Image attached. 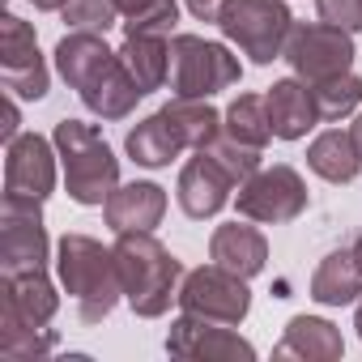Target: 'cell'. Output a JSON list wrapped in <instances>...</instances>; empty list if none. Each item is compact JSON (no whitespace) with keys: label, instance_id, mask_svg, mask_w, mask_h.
<instances>
[{"label":"cell","instance_id":"e575fe53","mask_svg":"<svg viewBox=\"0 0 362 362\" xmlns=\"http://www.w3.org/2000/svg\"><path fill=\"white\" fill-rule=\"evenodd\" d=\"M26 5H35L39 13H60V9L69 5V0H26Z\"/></svg>","mask_w":362,"mask_h":362},{"label":"cell","instance_id":"836d02e7","mask_svg":"<svg viewBox=\"0 0 362 362\" xmlns=\"http://www.w3.org/2000/svg\"><path fill=\"white\" fill-rule=\"evenodd\" d=\"M153 5H162V0H115L119 18H141V13H145V9H153Z\"/></svg>","mask_w":362,"mask_h":362},{"label":"cell","instance_id":"cb8c5ba5","mask_svg":"<svg viewBox=\"0 0 362 362\" xmlns=\"http://www.w3.org/2000/svg\"><path fill=\"white\" fill-rule=\"evenodd\" d=\"M162 115L175 128V136L184 141V149H192V153L197 149H209L222 136V119H226L209 98H170L162 107Z\"/></svg>","mask_w":362,"mask_h":362},{"label":"cell","instance_id":"d590c367","mask_svg":"<svg viewBox=\"0 0 362 362\" xmlns=\"http://www.w3.org/2000/svg\"><path fill=\"white\" fill-rule=\"evenodd\" d=\"M349 132H354V141H358V153H362V107H358V115H354V124H349Z\"/></svg>","mask_w":362,"mask_h":362},{"label":"cell","instance_id":"7c38bea8","mask_svg":"<svg viewBox=\"0 0 362 362\" xmlns=\"http://www.w3.org/2000/svg\"><path fill=\"white\" fill-rule=\"evenodd\" d=\"M239 188V179L209 153V149H197L184 166H179V184H175V201L192 222H205V218H218L226 205H230V192Z\"/></svg>","mask_w":362,"mask_h":362},{"label":"cell","instance_id":"484cf974","mask_svg":"<svg viewBox=\"0 0 362 362\" xmlns=\"http://www.w3.org/2000/svg\"><path fill=\"white\" fill-rule=\"evenodd\" d=\"M56 345H60V337L52 328L22 320L13 307H0V358H9V362H35V358H47Z\"/></svg>","mask_w":362,"mask_h":362},{"label":"cell","instance_id":"e0dca14e","mask_svg":"<svg viewBox=\"0 0 362 362\" xmlns=\"http://www.w3.org/2000/svg\"><path fill=\"white\" fill-rule=\"evenodd\" d=\"M209 260L252 281V277L264 273V264H269V239H264L256 226H247V222H226V226H218L214 239H209Z\"/></svg>","mask_w":362,"mask_h":362},{"label":"cell","instance_id":"8d00e7d4","mask_svg":"<svg viewBox=\"0 0 362 362\" xmlns=\"http://www.w3.org/2000/svg\"><path fill=\"white\" fill-rule=\"evenodd\" d=\"M354 328H358V341H362V303H358V311H354Z\"/></svg>","mask_w":362,"mask_h":362},{"label":"cell","instance_id":"8fae6325","mask_svg":"<svg viewBox=\"0 0 362 362\" xmlns=\"http://www.w3.org/2000/svg\"><path fill=\"white\" fill-rule=\"evenodd\" d=\"M166 354L170 358H188V362H252L256 345L235 332V324H218L205 315H179L166 332Z\"/></svg>","mask_w":362,"mask_h":362},{"label":"cell","instance_id":"6da1fadb","mask_svg":"<svg viewBox=\"0 0 362 362\" xmlns=\"http://www.w3.org/2000/svg\"><path fill=\"white\" fill-rule=\"evenodd\" d=\"M115 264H119V286L124 303L141 320H158L179 303V281L184 264L170 256L166 243L153 239V230H124L115 235Z\"/></svg>","mask_w":362,"mask_h":362},{"label":"cell","instance_id":"3957f363","mask_svg":"<svg viewBox=\"0 0 362 362\" xmlns=\"http://www.w3.org/2000/svg\"><path fill=\"white\" fill-rule=\"evenodd\" d=\"M52 141H56V153H60V166H64L69 201H77L86 209L107 205V197L119 188V158L103 141V132L86 119H60Z\"/></svg>","mask_w":362,"mask_h":362},{"label":"cell","instance_id":"277c9868","mask_svg":"<svg viewBox=\"0 0 362 362\" xmlns=\"http://www.w3.org/2000/svg\"><path fill=\"white\" fill-rule=\"evenodd\" d=\"M243 64L226 43L201 39V35H170V98H214L230 86H239Z\"/></svg>","mask_w":362,"mask_h":362},{"label":"cell","instance_id":"52a82bcc","mask_svg":"<svg viewBox=\"0 0 362 362\" xmlns=\"http://www.w3.org/2000/svg\"><path fill=\"white\" fill-rule=\"evenodd\" d=\"M354 56H358V47H354L349 30H341L332 22H294L281 60L294 69V77H303L307 86H315L324 77L349 73Z\"/></svg>","mask_w":362,"mask_h":362},{"label":"cell","instance_id":"5b68a950","mask_svg":"<svg viewBox=\"0 0 362 362\" xmlns=\"http://www.w3.org/2000/svg\"><path fill=\"white\" fill-rule=\"evenodd\" d=\"M218 30L235 43L252 64H273L286 56V39L294 30V13L286 0H230Z\"/></svg>","mask_w":362,"mask_h":362},{"label":"cell","instance_id":"9c48e42d","mask_svg":"<svg viewBox=\"0 0 362 362\" xmlns=\"http://www.w3.org/2000/svg\"><path fill=\"white\" fill-rule=\"evenodd\" d=\"M52 239L43 226V201L5 192L0 205V273H26L47 269Z\"/></svg>","mask_w":362,"mask_h":362},{"label":"cell","instance_id":"83f0119b","mask_svg":"<svg viewBox=\"0 0 362 362\" xmlns=\"http://www.w3.org/2000/svg\"><path fill=\"white\" fill-rule=\"evenodd\" d=\"M315 94V107H320V119L324 124H337L345 115H354L362 107V77L349 69V73H337V77H324L311 86Z\"/></svg>","mask_w":362,"mask_h":362},{"label":"cell","instance_id":"7402d4cb","mask_svg":"<svg viewBox=\"0 0 362 362\" xmlns=\"http://www.w3.org/2000/svg\"><path fill=\"white\" fill-rule=\"evenodd\" d=\"M77 98H81L86 111H94L98 119H128V115L136 111V103L145 98V90L132 81V73H128L124 60L115 56V64H111L94 86H86Z\"/></svg>","mask_w":362,"mask_h":362},{"label":"cell","instance_id":"d6a6232c","mask_svg":"<svg viewBox=\"0 0 362 362\" xmlns=\"http://www.w3.org/2000/svg\"><path fill=\"white\" fill-rule=\"evenodd\" d=\"M13 136H22V111H18V94H9V98H5V145H9Z\"/></svg>","mask_w":362,"mask_h":362},{"label":"cell","instance_id":"8992f818","mask_svg":"<svg viewBox=\"0 0 362 362\" xmlns=\"http://www.w3.org/2000/svg\"><path fill=\"white\" fill-rule=\"evenodd\" d=\"M307 179L286 166V162H273V166H260L247 184H239L235 192V209L239 218L247 222H260V226H286L294 218L307 214Z\"/></svg>","mask_w":362,"mask_h":362},{"label":"cell","instance_id":"ffe728a7","mask_svg":"<svg viewBox=\"0 0 362 362\" xmlns=\"http://www.w3.org/2000/svg\"><path fill=\"white\" fill-rule=\"evenodd\" d=\"M5 277V294H0V307H13L22 320L30 324H52L60 311V290L52 286L47 269H26V273H0Z\"/></svg>","mask_w":362,"mask_h":362},{"label":"cell","instance_id":"7a4b0ae2","mask_svg":"<svg viewBox=\"0 0 362 362\" xmlns=\"http://www.w3.org/2000/svg\"><path fill=\"white\" fill-rule=\"evenodd\" d=\"M56 273H60L64 294L77 303L81 324H103L124 298L115 247H103L94 235L69 230L56 243Z\"/></svg>","mask_w":362,"mask_h":362},{"label":"cell","instance_id":"603a6c76","mask_svg":"<svg viewBox=\"0 0 362 362\" xmlns=\"http://www.w3.org/2000/svg\"><path fill=\"white\" fill-rule=\"evenodd\" d=\"M124 149H128V158H132L136 166L162 170V166H170L179 153H184V141L175 136V128L166 124L162 111H153V115H145V119H136V124L128 128Z\"/></svg>","mask_w":362,"mask_h":362},{"label":"cell","instance_id":"2e32d148","mask_svg":"<svg viewBox=\"0 0 362 362\" xmlns=\"http://www.w3.org/2000/svg\"><path fill=\"white\" fill-rule=\"evenodd\" d=\"M103 218H107L111 235H124V230H153V226L166 218V188L149 184V179L119 184V188L107 197Z\"/></svg>","mask_w":362,"mask_h":362},{"label":"cell","instance_id":"f1b7e54d","mask_svg":"<svg viewBox=\"0 0 362 362\" xmlns=\"http://www.w3.org/2000/svg\"><path fill=\"white\" fill-rule=\"evenodd\" d=\"M64 26L69 30H94V35H107L119 18L115 0H69V5L60 9Z\"/></svg>","mask_w":362,"mask_h":362},{"label":"cell","instance_id":"4dcf8cb0","mask_svg":"<svg viewBox=\"0 0 362 362\" xmlns=\"http://www.w3.org/2000/svg\"><path fill=\"white\" fill-rule=\"evenodd\" d=\"M315 9H320V22H332L349 35L362 30V0H315Z\"/></svg>","mask_w":362,"mask_h":362},{"label":"cell","instance_id":"d6986e66","mask_svg":"<svg viewBox=\"0 0 362 362\" xmlns=\"http://www.w3.org/2000/svg\"><path fill=\"white\" fill-rule=\"evenodd\" d=\"M311 298L320 307H349L362 298V252L358 247H341L328 252L315 273H311Z\"/></svg>","mask_w":362,"mask_h":362},{"label":"cell","instance_id":"44dd1931","mask_svg":"<svg viewBox=\"0 0 362 362\" xmlns=\"http://www.w3.org/2000/svg\"><path fill=\"white\" fill-rule=\"evenodd\" d=\"M307 166L328 179V184H354L362 175V153L349 128H324L311 145H307Z\"/></svg>","mask_w":362,"mask_h":362},{"label":"cell","instance_id":"1f68e13d","mask_svg":"<svg viewBox=\"0 0 362 362\" xmlns=\"http://www.w3.org/2000/svg\"><path fill=\"white\" fill-rule=\"evenodd\" d=\"M184 5H188V13H192L197 22H214V26H218L230 0H184Z\"/></svg>","mask_w":362,"mask_h":362},{"label":"cell","instance_id":"ba28073f","mask_svg":"<svg viewBox=\"0 0 362 362\" xmlns=\"http://www.w3.org/2000/svg\"><path fill=\"white\" fill-rule=\"evenodd\" d=\"M179 311L239 328L247 320V311H252L247 277H239V273H230L222 264H201V269L184 273V281H179Z\"/></svg>","mask_w":362,"mask_h":362},{"label":"cell","instance_id":"74e56055","mask_svg":"<svg viewBox=\"0 0 362 362\" xmlns=\"http://www.w3.org/2000/svg\"><path fill=\"white\" fill-rule=\"evenodd\" d=\"M354 247H358V252H362V235H358V243H354Z\"/></svg>","mask_w":362,"mask_h":362},{"label":"cell","instance_id":"4fadbf2b","mask_svg":"<svg viewBox=\"0 0 362 362\" xmlns=\"http://www.w3.org/2000/svg\"><path fill=\"white\" fill-rule=\"evenodd\" d=\"M56 141L39 132H22L5 145V192L47 201L56 192Z\"/></svg>","mask_w":362,"mask_h":362},{"label":"cell","instance_id":"30bf717a","mask_svg":"<svg viewBox=\"0 0 362 362\" xmlns=\"http://www.w3.org/2000/svg\"><path fill=\"white\" fill-rule=\"evenodd\" d=\"M0 81H5L9 94H18L26 103L47 98V86H52L47 60L39 52V39H35V26L22 22L18 13L0 18Z\"/></svg>","mask_w":362,"mask_h":362},{"label":"cell","instance_id":"9a60e30c","mask_svg":"<svg viewBox=\"0 0 362 362\" xmlns=\"http://www.w3.org/2000/svg\"><path fill=\"white\" fill-rule=\"evenodd\" d=\"M56 69H60V77L69 81V90H86V86H94L111 64H115V56L119 52H111L107 47V35H94V30H69L60 43H56Z\"/></svg>","mask_w":362,"mask_h":362},{"label":"cell","instance_id":"4316f807","mask_svg":"<svg viewBox=\"0 0 362 362\" xmlns=\"http://www.w3.org/2000/svg\"><path fill=\"white\" fill-rule=\"evenodd\" d=\"M222 132L252 145V149H264L273 141V124H269V103L264 94H239L230 107H226V119H222Z\"/></svg>","mask_w":362,"mask_h":362},{"label":"cell","instance_id":"5bb4252c","mask_svg":"<svg viewBox=\"0 0 362 362\" xmlns=\"http://www.w3.org/2000/svg\"><path fill=\"white\" fill-rule=\"evenodd\" d=\"M264 103H269V124H273V136L277 141H303L320 119V107H315V94L303 77H281L264 90Z\"/></svg>","mask_w":362,"mask_h":362},{"label":"cell","instance_id":"d4e9b609","mask_svg":"<svg viewBox=\"0 0 362 362\" xmlns=\"http://www.w3.org/2000/svg\"><path fill=\"white\" fill-rule=\"evenodd\" d=\"M119 60L132 73V81L145 94H153L170 77V39H162V35H124Z\"/></svg>","mask_w":362,"mask_h":362},{"label":"cell","instance_id":"ac0fdd59","mask_svg":"<svg viewBox=\"0 0 362 362\" xmlns=\"http://www.w3.org/2000/svg\"><path fill=\"white\" fill-rule=\"evenodd\" d=\"M345 341L341 328L320 320V315H294L273 345V358H303V362H341Z\"/></svg>","mask_w":362,"mask_h":362},{"label":"cell","instance_id":"f546056e","mask_svg":"<svg viewBox=\"0 0 362 362\" xmlns=\"http://www.w3.org/2000/svg\"><path fill=\"white\" fill-rule=\"evenodd\" d=\"M175 22H179V5L175 0H162V5L145 9L141 18H124V35H162V39H170Z\"/></svg>","mask_w":362,"mask_h":362}]
</instances>
